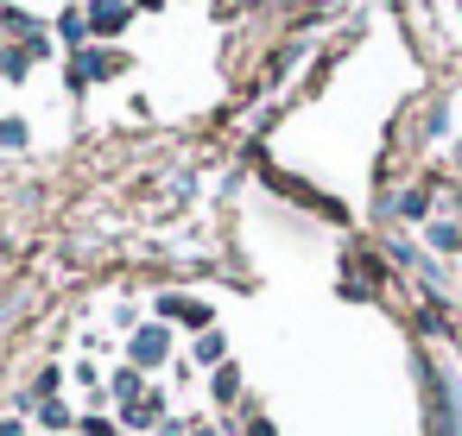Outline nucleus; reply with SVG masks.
I'll return each instance as SVG.
<instances>
[{"instance_id":"6","label":"nucleus","mask_w":462,"mask_h":436,"mask_svg":"<svg viewBox=\"0 0 462 436\" xmlns=\"http://www.w3.org/2000/svg\"><path fill=\"white\" fill-rule=\"evenodd\" d=\"M197 360H222V335H203L197 341Z\"/></svg>"},{"instance_id":"5","label":"nucleus","mask_w":462,"mask_h":436,"mask_svg":"<svg viewBox=\"0 0 462 436\" xmlns=\"http://www.w3.org/2000/svg\"><path fill=\"white\" fill-rule=\"evenodd\" d=\"M0 146H26V127L20 121H0Z\"/></svg>"},{"instance_id":"1","label":"nucleus","mask_w":462,"mask_h":436,"mask_svg":"<svg viewBox=\"0 0 462 436\" xmlns=\"http://www.w3.org/2000/svg\"><path fill=\"white\" fill-rule=\"evenodd\" d=\"M165 348H171V341H165V329H140V335H134V360H140V367H159V360H165Z\"/></svg>"},{"instance_id":"3","label":"nucleus","mask_w":462,"mask_h":436,"mask_svg":"<svg viewBox=\"0 0 462 436\" xmlns=\"http://www.w3.org/2000/svg\"><path fill=\"white\" fill-rule=\"evenodd\" d=\"M430 247H443V253H456V247H462V228H449V222H437V228H430Z\"/></svg>"},{"instance_id":"7","label":"nucleus","mask_w":462,"mask_h":436,"mask_svg":"<svg viewBox=\"0 0 462 436\" xmlns=\"http://www.w3.org/2000/svg\"><path fill=\"white\" fill-rule=\"evenodd\" d=\"M197 436H216V430H197Z\"/></svg>"},{"instance_id":"2","label":"nucleus","mask_w":462,"mask_h":436,"mask_svg":"<svg viewBox=\"0 0 462 436\" xmlns=\"http://www.w3.org/2000/svg\"><path fill=\"white\" fill-rule=\"evenodd\" d=\"M165 316H178V322H197V329L209 322V310H203V304H184V297H165Z\"/></svg>"},{"instance_id":"4","label":"nucleus","mask_w":462,"mask_h":436,"mask_svg":"<svg viewBox=\"0 0 462 436\" xmlns=\"http://www.w3.org/2000/svg\"><path fill=\"white\" fill-rule=\"evenodd\" d=\"M89 20H96V26H102V32H115V26H121V20H127V14H121V7H115V0H102V7H96V14H89Z\"/></svg>"}]
</instances>
